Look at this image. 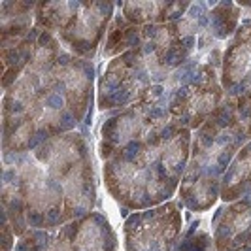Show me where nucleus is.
Returning <instances> with one entry per match:
<instances>
[{"mask_svg":"<svg viewBox=\"0 0 251 251\" xmlns=\"http://www.w3.org/2000/svg\"><path fill=\"white\" fill-rule=\"evenodd\" d=\"M93 61L72 55L51 32L42 30L30 63L4 93V155L25 153L74 132L93 100Z\"/></svg>","mask_w":251,"mask_h":251,"instance_id":"nucleus-1","label":"nucleus"},{"mask_svg":"<svg viewBox=\"0 0 251 251\" xmlns=\"http://www.w3.org/2000/svg\"><path fill=\"white\" fill-rule=\"evenodd\" d=\"M2 208L21 238L91 214L97 187L87 142L79 132L51 138L25 153L4 155Z\"/></svg>","mask_w":251,"mask_h":251,"instance_id":"nucleus-2","label":"nucleus"},{"mask_svg":"<svg viewBox=\"0 0 251 251\" xmlns=\"http://www.w3.org/2000/svg\"><path fill=\"white\" fill-rule=\"evenodd\" d=\"M191 142V130L172 117L126 142L104 161L108 193L136 212L170 202L185 176Z\"/></svg>","mask_w":251,"mask_h":251,"instance_id":"nucleus-3","label":"nucleus"},{"mask_svg":"<svg viewBox=\"0 0 251 251\" xmlns=\"http://www.w3.org/2000/svg\"><path fill=\"white\" fill-rule=\"evenodd\" d=\"M251 140V99H226L197 128L179 201L191 212H206L219 201L221 179L238 151Z\"/></svg>","mask_w":251,"mask_h":251,"instance_id":"nucleus-4","label":"nucleus"},{"mask_svg":"<svg viewBox=\"0 0 251 251\" xmlns=\"http://www.w3.org/2000/svg\"><path fill=\"white\" fill-rule=\"evenodd\" d=\"M113 8L112 2H38L36 26L51 32L72 55L93 61L113 21Z\"/></svg>","mask_w":251,"mask_h":251,"instance_id":"nucleus-5","label":"nucleus"},{"mask_svg":"<svg viewBox=\"0 0 251 251\" xmlns=\"http://www.w3.org/2000/svg\"><path fill=\"white\" fill-rule=\"evenodd\" d=\"M217 55L191 57L177 70L176 87L168 99L170 117L189 130L202 126L225 100Z\"/></svg>","mask_w":251,"mask_h":251,"instance_id":"nucleus-6","label":"nucleus"},{"mask_svg":"<svg viewBox=\"0 0 251 251\" xmlns=\"http://www.w3.org/2000/svg\"><path fill=\"white\" fill-rule=\"evenodd\" d=\"M13 251H117L110 221L99 212L51 230H28Z\"/></svg>","mask_w":251,"mask_h":251,"instance_id":"nucleus-7","label":"nucleus"},{"mask_svg":"<svg viewBox=\"0 0 251 251\" xmlns=\"http://www.w3.org/2000/svg\"><path fill=\"white\" fill-rule=\"evenodd\" d=\"M183 217L177 202H164L128 215L123 225L126 251H172L181 236Z\"/></svg>","mask_w":251,"mask_h":251,"instance_id":"nucleus-8","label":"nucleus"},{"mask_svg":"<svg viewBox=\"0 0 251 251\" xmlns=\"http://www.w3.org/2000/svg\"><path fill=\"white\" fill-rule=\"evenodd\" d=\"M221 87L226 99H251V19H244L221 57Z\"/></svg>","mask_w":251,"mask_h":251,"instance_id":"nucleus-9","label":"nucleus"},{"mask_svg":"<svg viewBox=\"0 0 251 251\" xmlns=\"http://www.w3.org/2000/svg\"><path fill=\"white\" fill-rule=\"evenodd\" d=\"M212 236L215 251H251V191L215 212Z\"/></svg>","mask_w":251,"mask_h":251,"instance_id":"nucleus-10","label":"nucleus"},{"mask_svg":"<svg viewBox=\"0 0 251 251\" xmlns=\"http://www.w3.org/2000/svg\"><path fill=\"white\" fill-rule=\"evenodd\" d=\"M189 2H119L117 8L130 25H166L179 21L191 10Z\"/></svg>","mask_w":251,"mask_h":251,"instance_id":"nucleus-11","label":"nucleus"},{"mask_svg":"<svg viewBox=\"0 0 251 251\" xmlns=\"http://www.w3.org/2000/svg\"><path fill=\"white\" fill-rule=\"evenodd\" d=\"M251 191V140L238 151L234 161L226 168L221 179V195L219 199L230 204L246 197Z\"/></svg>","mask_w":251,"mask_h":251,"instance_id":"nucleus-12","label":"nucleus"},{"mask_svg":"<svg viewBox=\"0 0 251 251\" xmlns=\"http://www.w3.org/2000/svg\"><path fill=\"white\" fill-rule=\"evenodd\" d=\"M242 6L234 2H219L212 4V12L208 13V28L206 34L217 42L232 38L238 30Z\"/></svg>","mask_w":251,"mask_h":251,"instance_id":"nucleus-13","label":"nucleus"},{"mask_svg":"<svg viewBox=\"0 0 251 251\" xmlns=\"http://www.w3.org/2000/svg\"><path fill=\"white\" fill-rule=\"evenodd\" d=\"M174 251H215L214 236L208 230L193 225L191 230H187L185 236L177 242Z\"/></svg>","mask_w":251,"mask_h":251,"instance_id":"nucleus-14","label":"nucleus"},{"mask_svg":"<svg viewBox=\"0 0 251 251\" xmlns=\"http://www.w3.org/2000/svg\"><path fill=\"white\" fill-rule=\"evenodd\" d=\"M2 232H4L2 251H13V248H15V244H13V236H15V232H13L12 223L8 221V217H6V215H4V226H2Z\"/></svg>","mask_w":251,"mask_h":251,"instance_id":"nucleus-15","label":"nucleus"},{"mask_svg":"<svg viewBox=\"0 0 251 251\" xmlns=\"http://www.w3.org/2000/svg\"><path fill=\"white\" fill-rule=\"evenodd\" d=\"M240 6H242V10H248V12H250V17H248V19H251V2H242Z\"/></svg>","mask_w":251,"mask_h":251,"instance_id":"nucleus-16","label":"nucleus"}]
</instances>
